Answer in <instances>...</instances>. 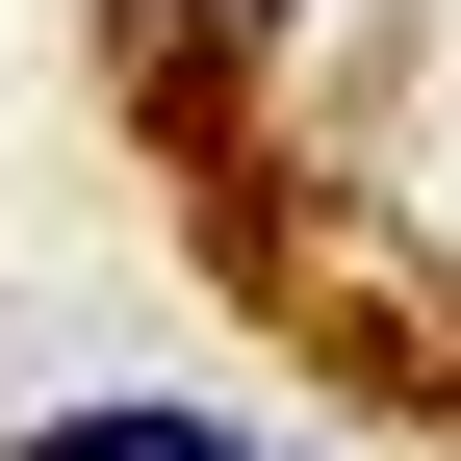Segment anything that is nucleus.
<instances>
[{"label": "nucleus", "instance_id": "obj_1", "mask_svg": "<svg viewBox=\"0 0 461 461\" xmlns=\"http://www.w3.org/2000/svg\"><path fill=\"white\" fill-rule=\"evenodd\" d=\"M26 461H257V436H205V411H51Z\"/></svg>", "mask_w": 461, "mask_h": 461}, {"label": "nucleus", "instance_id": "obj_2", "mask_svg": "<svg viewBox=\"0 0 461 461\" xmlns=\"http://www.w3.org/2000/svg\"><path fill=\"white\" fill-rule=\"evenodd\" d=\"M129 26H154V51H257L282 0H129Z\"/></svg>", "mask_w": 461, "mask_h": 461}]
</instances>
